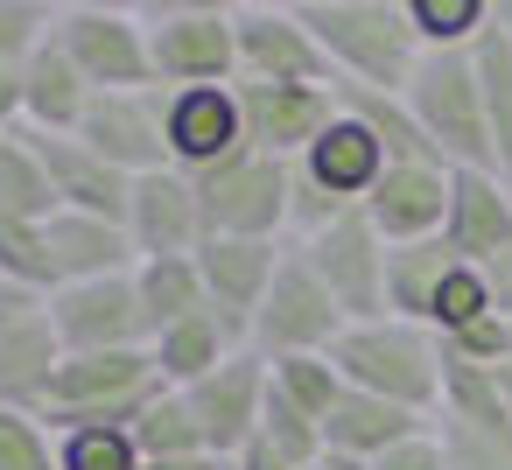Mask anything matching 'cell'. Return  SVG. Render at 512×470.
I'll use <instances>...</instances> for the list:
<instances>
[{
	"label": "cell",
	"mask_w": 512,
	"mask_h": 470,
	"mask_svg": "<svg viewBox=\"0 0 512 470\" xmlns=\"http://www.w3.org/2000/svg\"><path fill=\"white\" fill-rule=\"evenodd\" d=\"M309 36L323 43L337 85L351 92H407L421 43L407 22V0H295Z\"/></svg>",
	"instance_id": "1"
},
{
	"label": "cell",
	"mask_w": 512,
	"mask_h": 470,
	"mask_svg": "<svg viewBox=\"0 0 512 470\" xmlns=\"http://www.w3.org/2000/svg\"><path fill=\"white\" fill-rule=\"evenodd\" d=\"M22 134V71H0V141Z\"/></svg>",
	"instance_id": "44"
},
{
	"label": "cell",
	"mask_w": 512,
	"mask_h": 470,
	"mask_svg": "<svg viewBox=\"0 0 512 470\" xmlns=\"http://www.w3.org/2000/svg\"><path fill=\"white\" fill-rule=\"evenodd\" d=\"M288 253L295 246H281V239H204L197 246V274H204L211 309L225 323L253 330V316H260V302H267V288H274Z\"/></svg>",
	"instance_id": "17"
},
{
	"label": "cell",
	"mask_w": 512,
	"mask_h": 470,
	"mask_svg": "<svg viewBox=\"0 0 512 470\" xmlns=\"http://www.w3.org/2000/svg\"><path fill=\"white\" fill-rule=\"evenodd\" d=\"M477 85H484V127H491V162L498 176H512V43L498 29L477 36Z\"/></svg>",
	"instance_id": "31"
},
{
	"label": "cell",
	"mask_w": 512,
	"mask_h": 470,
	"mask_svg": "<svg viewBox=\"0 0 512 470\" xmlns=\"http://www.w3.org/2000/svg\"><path fill=\"white\" fill-rule=\"evenodd\" d=\"M43 316L64 344V358H92V351H141L148 344V316L134 295V274L113 281H78V288H50Z\"/></svg>",
	"instance_id": "11"
},
{
	"label": "cell",
	"mask_w": 512,
	"mask_h": 470,
	"mask_svg": "<svg viewBox=\"0 0 512 470\" xmlns=\"http://www.w3.org/2000/svg\"><path fill=\"white\" fill-rule=\"evenodd\" d=\"M337 99H344L351 120H365V134L386 148V162H428V169H449V162L428 148V134H421V120L407 113L400 92H351V85H337Z\"/></svg>",
	"instance_id": "28"
},
{
	"label": "cell",
	"mask_w": 512,
	"mask_h": 470,
	"mask_svg": "<svg viewBox=\"0 0 512 470\" xmlns=\"http://www.w3.org/2000/svg\"><path fill=\"white\" fill-rule=\"evenodd\" d=\"M372 470H449L442 463V435L428 428V435H414V442H400V449H386Z\"/></svg>",
	"instance_id": "42"
},
{
	"label": "cell",
	"mask_w": 512,
	"mask_h": 470,
	"mask_svg": "<svg viewBox=\"0 0 512 470\" xmlns=\"http://www.w3.org/2000/svg\"><path fill=\"white\" fill-rule=\"evenodd\" d=\"M267 379H274V393H281L288 407H302L309 421H330V407L344 400V372H337L330 358H274Z\"/></svg>",
	"instance_id": "33"
},
{
	"label": "cell",
	"mask_w": 512,
	"mask_h": 470,
	"mask_svg": "<svg viewBox=\"0 0 512 470\" xmlns=\"http://www.w3.org/2000/svg\"><path fill=\"white\" fill-rule=\"evenodd\" d=\"M484 281H491V302H498V316H512V253H498V260L484 267Z\"/></svg>",
	"instance_id": "46"
},
{
	"label": "cell",
	"mask_w": 512,
	"mask_h": 470,
	"mask_svg": "<svg viewBox=\"0 0 512 470\" xmlns=\"http://www.w3.org/2000/svg\"><path fill=\"white\" fill-rule=\"evenodd\" d=\"M232 43H239V85H337L323 43L309 36L295 0H246L232 8Z\"/></svg>",
	"instance_id": "9"
},
{
	"label": "cell",
	"mask_w": 512,
	"mask_h": 470,
	"mask_svg": "<svg viewBox=\"0 0 512 470\" xmlns=\"http://www.w3.org/2000/svg\"><path fill=\"white\" fill-rule=\"evenodd\" d=\"M162 148H169V169H183V176H211V169H225L232 155H246L239 85L162 92Z\"/></svg>",
	"instance_id": "12"
},
{
	"label": "cell",
	"mask_w": 512,
	"mask_h": 470,
	"mask_svg": "<svg viewBox=\"0 0 512 470\" xmlns=\"http://www.w3.org/2000/svg\"><path fill=\"white\" fill-rule=\"evenodd\" d=\"M0 470H57V435L43 414L0 407Z\"/></svg>",
	"instance_id": "39"
},
{
	"label": "cell",
	"mask_w": 512,
	"mask_h": 470,
	"mask_svg": "<svg viewBox=\"0 0 512 470\" xmlns=\"http://www.w3.org/2000/svg\"><path fill=\"white\" fill-rule=\"evenodd\" d=\"M64 204H57V183L43 169V148L22 134L0 141V218H22V225H50Z\"/></svg>",
	"instance_id": "27"
},
{
	"label": "cell",
	"mask_w": 512,
	"mask_h": 470,
	"mask_svg": "<svg viewBox=\"0 0 512 470\" xmlns=\"http://www.w3.org/2000/svg\"><path fill=\"white\" fill-rule=\"evenodd\" d=\"M456 267H470V260H456V246H449V239L393 246V253H386V316H400V323H421V330H428V309H435V295H442V281H449Z\"/></svg>",
	"instance_id": "26"
},
{
	"label": "cell",
	"mask_w": 512,
	"mask_h": 470,
	"mask_svg": "<svg viewBox=\"0 0 512 470\" xmlns=\"http://www.w3.org/2000/svg\"><path fill=\"white\" fill-rule=\"evenodd\" d=\"M64 372V344L50 330V316L36 309L8 344H0V407H22V414H43L50 407V386Z\"/></svg>",
	"instance_id": "25"
},
{
	"label": "cell",
	"mask_w": 512,
	"mask_h": 470,
	"mask_svg": "<svg viewBox=\"0 0 512 470\" xmlns=\"http://www.w3.org/2000/svg\"><path fill=\"white\" fill-rule=\"evenodd\" d=\"M407 22L421 50H477L491 29V0H407Z\"/></svg>",
	"instance_id": "32"
},
{
	"label": "cell",
	"mask_w": 512,
	"mask_h": 470,
	"mask_svg": "<svg viewBox=\"0 0 512 470\" xmlns=\"http://www.w3.org/2000/svg\"><path fill=\"white\" fill-rule=\"evenodd\" d=\"M498 302H491V281H484V267H456L449 281H442V295H435V309H428V330L435 337H456V330H470L477 316H491Z\"/></svg>",
	"instance_id": "38"
},
{
	"label": "cell",
	"mask_w": 512,
	"mask_h": 470,
	"mask_svg": "<svg viewBox=\"0 0 512 470\" xmlns=\"http://www.w3.org/2000/svg\"><path fill=\"white\" fill-rule=\"evenodd\" d=\"M43 253H50V288L113 281V274H134V267H141L127 225H113V218H85V211H57V218L43 225Z\"/></svg>",
	"instance_id": "20"
},
{
	"label": "cell",
	"mask_w": 512,
	"mask_h": 470,
	"mask_svg": "<svg viewBox=\"0 0 512 470\" xmlns=\"http://www.w3.org/2000/svg\"><path fill=\"white\" fill-rule=\"evenodd\" d=\"M204 232L211 239H281L295 246V162H274L260 148L232 155L225 169L197 176Z\"/></svg>",
	"instance_id": "6"
},
{
	"label": "cell",
	"mask_w": 512,
	"mask_h": 470,
	"mask_svg": "<svg viewBox=\"0 0 512 470\" xmlns=\"http://www.w3.org/2000/svg\"><path fill=\"white\" fill-rule=\"evenodd\" d=\"M442 358H456V365H477V372H498L505 358H512V316H477L470 330H456V337H442Z\"/></svg>",
	"instance_id": "41"
},
{
	"label": "cell",
	"mask_w": 512,
	"mask_h": 470,
	"mask_svg": "<svg viewBox=\"0 0 512 470\" xmlns=\"http://www.w3.org/2000/svg\"><path fill=\"white\" fill-rule=\"evenodd\" d=\"M344 330H351V316L337 309V295L309 274L302 253H288L274 288H267V302H260V316H253V330H246V344L267 365L274 358H330Z\"/></svg>",
	"instance_id": "8"
},
{
	"label": "cell",
	"mask_w": 512,
	"mask_h": 470,
	"mask_svg": "<svg viewBox=\"0 0 512 470\" xmlns=\"http://www.w3.org/2000/svg\"><path fill=\"white\" fill-rule=\"evenodd\" d=\"M127 239L141 260H190L211 232H204V197H197V176L183 169H155V176H134V197H127Z\"/></svg>",
	"instance_id": "14"
},
{
	"label": "cell",
	"mask_w": 512,
	"mask_h": 470,
	"mask_svg": "<svg viewBox=\"0 0 512 470\" xmlns=\"http://www.w3.org/2000/svg\"><path fill=\"white\" fill-rule=\"evenodd\" d=\"M295 253L309 260V274L337 295V309H344L351 323L386 316V253H393V246L372 232V218H365V211H344L337 225H323V232L295 239Z\"/></svg>",
	"instance_id": "10"
},
{
	"label": "cell",
	"mask_w": 512,
	"mask_h": 470,
	"mask_svg": "<svg viewBox=\"0 0 512 470\" xmlns=\"http://www.w3.org/2000/svg\"><path fill=\"white\" fill-rule=\"evenodd\" d=\"M43 148V169L57 183V204L64 211H85V218H113L127 225V197H134V176H120L106 155H92L78 134H29Z\"/></svg>",
	"instance_id": "21"
},
{
	"label": "cell",
	"mask_w": 512,
	"mask_h": 470,
	"mask_svg": "<svg viewBox=\"0 0 512 470\" xmlns=\"http://www.w3.org/2000/svg\"><path fill=\"white\" fill-rule=\"evenodd\" d=\"M491 29H498V36L512 43V0H491Z\"/></svg>",
	"instance_id": "49"
},
{
	"label": "cell",
	"mask_w": 512,
	"mask_h": 470,
	"mask_svg": "<svg viewBox=\"0 0 512 470\" xmlns=\"http://www.w3.org/2000/svg\"><path fill=\"white\" fill-rule=\"evenodd\" d=\"M239 351H253V344H246V330H239V323H225L218 309H197V316L169 323V330L148 344V358H155L162 386H176V393H190L197 379H211V372H218V365H232Z\"/></svg>",
	"instance_id": "22"
},
{
	"label": "cell",
	"mask_w": 512,
	"mask_h": 470,
	"mask_svg": "<svg viewBox=\"0 0 512 470\" xmlns=\"http://www.w3.org/2000/svg\"><path fill=\"white\" fill-rule=\"evenodd\" d=\"M92 85L78 78V64L57 50V36L22 64V127L29 134H78L85 113H92Z\"/></svg>",
	"instance_id": "24"
},
{
	"label": "cell",
	"mask_w": 512,
	"mask_h": 470,
	"mask_svg": "<svg viewBox=\"0 0 512 470\" xmlns=\"http://www.w3.org/2000/svg\"><path fill=\"white\" fill-rule=\"evenodd\" d=\"M141 22H148L155 92L239 85V43H232L225 0H162V8H141Z\"/></svg>",
	"instance_id": "5"
},
{
	"label": "cell",
	"mask_w": 512,
	"mask_h": 470,
	"mask_svg": "<svg viewBox=\"0 0 512 470\" xmlns=\"http://www.w3.org/2000/svg\"><path fill=\"white\" fill-rule=\"evenodd\" d=\"M365 218L386 246H421V239H442V218H449V169H428V162H393L379 176V190L365 197Z\"/></svg>",
	"instance_id": "19"
},
{
	"label": "cell",
	"mask_w": 512,
	"mask_h": 470,
	"mask_svg": "<svg viewBox=\"0 0 512 470\" xmlns=\"http://www.w3.org/2000/svg\"><path fill=\"white\" fill-rule=\"evenodd\" d=\"M309 470H372V463H358V456H337V449H323Z\"/></svg>",
	"instance_id": "48"
},
{
	"label": "cell",
	"mask_w": 512,
	"mask_h": 470,
	"mask_svg": "<svg viewBox=\"0 0 512 470\" xmlns=\"http://www.w3.org/2000/svg\"><path fill=\"white\" fill-rule=\"evenodd\" d=\"M141 470H225L218 456H169V463H141Z\"/></svg>",
	"instance_id": "47"
},
{
	"label": "cell",
	"mask_w": 512,
	"mask_h": 470,
	"mask_svg": "<svg viewBox=\"0 0 512 470\" xmlns=\"http://www.w3.org/2000/svg\"><path fill=\"white\" fill-rule=\"evenodd\" d=\"M428 428H435V414H414V407H393V400H372V393H351L344 386V400L323 421V449L358 456V463H379L386 449H400V442H414Z\"/></svg>",
	"instance_id": "23"
},
{
	"label": "cell",
	"mask_w": 512,
	"mask_h": 470,
	"mask_svg": "<svg viewBox=\"0 0 512 470\" xmlns=\"http://www.w3.org/2000/svg\"><path fill=\"white\" fill-rule=\"evenodd\" d=\"M127 435H134L141 463H169V456H211V449H204V435H197V414H190V400H183L176 386H162V393L141 407V421H134Z\"/></svg>",
	"instance_id": "30"
},
{
	"label": "cell",
	"mask_w": 512,
	"mask_h": 470,
	"mask_svg": "<svg viewBox=\"0 0 512 470\" xmlns=\"http://www.w3.org/2000/svg\"><path fill=\"white\" fill-rule=\"evenodd\" d=\"M330 365L344 372L351 393H372V400H393L414 414H442V337L421 323H400V316L351 323L337 337Z\"/></svg>",
	"instance_id": "2"
},
{
	"label": "cell",
	"mask_w": 512,
	"mask_h": 470,
	"mask_svg": "<svg viewBox=\"0 0 512 470\" xmlns=\"http://www.w3.org/2000/svg\"><path fill=\"white\" fill-rule=\"evenodd\" d=\"M442 463L449 470H512V428H477V421H435Z\"/></svg>",
	"instance_id": "37"
},
{
	"label": "cell",
	"mask_w": 512,
	"mask_h": 470,
	"mask_svg": "<svg viewBox=\"0 0 512 470\" xmlns=\"http://www.w3.org/2000/svg\"><path fill=\"white\" fill-rule=\"evenodd\" d=\"M190 414H197V435L218 463H232L253 435H260V414H267V358L260 351H239L232 365H218L211 379H197L190 393Z\"/></svg>",
	"instance_id": "15"
},
{
	"label": "cell",
	"mask_w": 512,
	"mask_h": 470,
	"mask_svg": "<svg viewBox=\"0 0 512 470\" xmlns=\"http://www.w3.org/2000/svg\"><path fill=\"white\" fill-rule=\"evenodd\" d=\"M57 50L78 64V78L92 92H155V57H148L141 8H106V0L57 8Z\"/></svg>",
	"instance_id": "7"
},
{
	"label": "cell",
	"mask_w": 512,
	"mask_h": 470,
	"mask_svg": "<svg viewBox=\"0 0 512 470\" xmlns=\"http://www.w3.org/2000/svg\"><path fill=\"white\" fill-rule=\"evenodd\" d=\"M134 295H141V316H148V344H155L169 323L211 309L204 274H197V253H190V260H141V267H134Z\"/></svg>",
	"instance_id": "29"
},
{
	"label": "cell",
	"mask_w": 512,
	"mask_h": 470,
	"mask_svg": "<svg viewBox=\"0 0 512 470\" xmlns=\"http://www.w3.org/2000/svg\"><path fill=\"white\" fill-rule=\"evenodd\" d=\"M225 470H232V463H225Z\"/></svg>",
	"instance_id": "51"
},
{
	"label": "cell",
	"mask_w": 512,
	"mask_h": 470,
	"mask_svg": "<svg viewBox=\"0 0 512 470\" xmlns=\"http://www.w3.org/2000/svg\"><path fill=\"white\" fill-rule=\"evenodd\" d=\"M36 309H43V295H36V288H15V281H0V344H8V337H15V330H22Z\"/></svg>",
	"instance_id": "43"
},
{
	"label": "cell",
	"mask_w": 512,
	"mask_h": 470,
	"mask_svg": "<svg viewBox=\"0 0 512 470\" xmlns=\"http://www.w3.org/2000/svg\"><path fill=\"white\" fill-rule=\"evenodd\" d=\"M78 141L92 155H106L120 176H155L169 169V148H162V92H99Z\"/></svg>",
	"instance_id": "16"
},
{
	"label": "cell",
	"mask_w": 512,
	"mask_h": 470,
	"mask_svg": "<svg viewBox=\"0 0 512 470\" xmlns=\"http://www.w3.org/2000/svg\"><path fill=\"white\" fill-rule=\"evenodd\" d=\"M57 470H141V449L127 428H71L57 435Z\"/></svg>",
	"instance_id": "36"
},
{
	"label": "cell",
	"mask_w": 512,
	"mask_h": 470,
	"mask_svg": "<svg viewBox=\"0 0 512 470\" xmlns=\"http://www.w3.org/2000/svg\"><path fill=\"white\" fill-rule=\"evenodd\" d=\"M232 470H295V463H288V456H274V449H267V442L253 435V442H246V449L232 456Z\"/></svg>",
	"instance_id": "45"
},
{
	"label": "cell",
	"mask_w": 512,
	"mask_h": 470,
	"mask_svg": "<svg viewBox=\"0 0 512 470\" xmlns=\"http://www.w3.org/2000/svg\"><path fill=\"white\" fill-rule=\"evenodd\" d=\"M50 36H57L50 0H0V71H22Z\"/></svg>",
	"instance_id": "35"
},
{
	"label": "cell",
	"mask_w": 512,
	"mask_h": 470,
	"mask_svg": "<svg viewBox=\"0 0 512 470\" xmlns=\"http://www.w3.org/2000/svg\"><path fill=\"white\" fill-rule=\"evenodd\" d=\"M0 281H15V288H36V295H50V253H43V225L0 218Z\"/></svg>",
	"instance_id": "40"
},
{
	"label": "cell",
	"mask_w": 512,
	"mask_h": 470,
	"mask_svg": "<svg viewBox=\"0 0 512 470\" xmlns=\"http://www.w3.org/2000/svg\"><path fill=\"white\" fill-rule=\"evenodd\" d=\"M442 239L470 267H491L498 253H512V176H498V169H449Z\"/></svg>",
	"instance_id": "18"
},
{
	"label": "cell",
	"mask_w": 512,
	"mask_h": 470,
	"mask_svg": "<svg viewBox=\"0 0 512 470\" xmlns=\"http://www.w3.org/2000/svg\"><path fill=\"white\" fill-rule=\"evenodd\" d=\"M260 442H267L274 456H288L295 470H309V463L323 456V421H309L302 407H288V400L274 393V379H267V414H260Z\"/></svg>",
	"instance_id": "34"
},
{
	"label": "cell",
	"mask_w": 512,
	"mask_h": 470,
	"mask_svg": "<svg viewBox=\"0 0 512 470\" xmlns=\"http://www.w3.org/2000/svg\"><path fill=\"white\" fill-rule=\"evenodd\" d=\"M162 393V372L141 351H92V358H64L57 386H50V435H71V428H134L141 407Z\"/></svg>",
	"instance_id": "4"
},
{
	"label": "cell",
	"mask_w": 512,
	"mask_h": 470,
	"mask_svg": "<svg viewBox=\"0 0 512 470\" xmlns=\"http://www.w3.org/2000/svg\"><path fill=\"white\" fill-rule=\"evenodd\" d=\"M239 113H246V148L274 162H302L330 134L344 99L337 85H239Z\"/></svg>",
	"instance_id": "13"
},
{
	"label": "cell",
	"mask_w": 512,
	"mask_h": 470,
	"mask_svg": "<svg viewBox=\"0 0 512 470\" xmlns=\"http://www.w3.org/2000/svg\"><path fill=\"white\" fill-rule=\"evenodd\" d=\"M491 379H498V393H505V407H512V358H505V365H498Z\"/></svg>",
	"instance_id": "50"
},
{
	"label": "cell",
	"mask_w": 512,
	"mask_h": 470,
	"mask_svg": "<svg viewBox=\"0 0 512 470\" xmlns=\"http://www.w3.org/2000/svg\"><path fill=\"white\" fill-rule=\"evenodd\" d=\"M400 99H407V113L421 120L428 148L449 169H498L491 162V127H484V85H477L470 50H421V64H414Z\"/></svg>",
	"instance_id": "3"
}]
</instances>
